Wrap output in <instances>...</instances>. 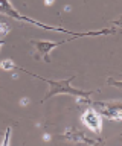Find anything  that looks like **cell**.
Masks as SVG:
<instances>
[{
	"label": "cell",
	"mask_w": 122,
	"mask_h": 146,
	"mask_svg": "<svg viewBox=\"0 0 122 146\" xmlns=\"http://www.w3.org/2000/svg\"><path fill=\"white\" fill-rule=\"evenodd\" d=\"M115 84H116L117 87H121V88H122V82H115Z\"/></svg>",
	"instance_id": "cell-8"
},
{
	"label": "cell",
	"mask_w": 122,
	"mask_h": 146,
	"mask_svg": "<svg viewBox=\"0 0 122 146\" xmlns=\"http://www.w3.org/2000/svg\"><path fill=\"white\" fill-rule=\"evenodd\" d=\"M43 140H44V141H49V140H51V135H49V134H44V135H43Z\"/></svg>",
	"instance_id": "cell-7"
},
{
	"label": "cell",
	"mask_w": 122,
	"mask_h": 146,
	"mask_svg": "<svg viewBox=\"0 0 122 146\" xmlns=\"http://www.w3.org/2000/svg\"><path fill=\"white\" fill-rule=\"evenodd\" d=\"M8 32H9V27L6 25H3V23H0V36H5Z\"/></svg>",
	"instance_id": "cell-4"
},
{
	"label": "cell",
	"mask_w": 122,
	"mask_h": 146,
	"mask_svg": "<svg viewBox=\"0 0 122 146\" xmlns=\"http://www.w3.org/2000/svg\"><path fill=\"white\" fill-rule=\"evenodd\" d=\"M20 104H21V105H28V104H29V99H28V98H23V99L20 100Z\"/></svg>",
	"instance_id": "cell-5"
},
{
	"label": "cell",
	"mask_w": 122,
	"mask_h": 146,
	"mask_svg": "<svg viewBox=\"0 0 122 146\" xmlns=\"http://www.w3.org/2000/svg\"><path fill=\"white\" fill-rule=\"evenodd\" d=\"M44 5H46V6H51V5H53V0H44Z\"/></svg>",
	"instance_id": "cell-6"
},
{
	"label": "cell",
	"mask_w": 122,
	"mask_h": 146,
	"mask_svg": "<svg viewBox=\"0 0 122 146\" xmlns=\"http://www.w3.org/2000/svg\"><path fill=\"white\" fill-rule=\"evenodd\" d=\"M81 120L85 126L89 128V129H92L93 132H101L102 129V120H101V116L95 111V110L89 108L85 110L83 113V117H81Z\"/></svg>",
	"instance_id": "cell-1"
},
{
	"label": "cell",
	"mask_w": 122,
	"mask_h": 146,
	"mask_svg": "<svg viewBox=\"0 0 122 146\" xmlns=\"http://www.w3.org/2000/svg\"><path fill=\"white\" fill-rule=\"evenodd\" d=\"M9 140H11V129L8 128L6 132H5V137H3L2 143H0V146H9Z\"/></svg>",
	"instance_id": "cell-3"
},
{
	"label": "cell",
	"mask_w": 122,
	"mask_h": 146,
	"mask_svg": "<svg viewBox=\"0 0 122 146\" xmlns=\"http://www.w3.org/2000/svg\"><path fill=\"white\" fill-rule=\"evenodd\" d=\"M0 67L3 68V70H12V68L15 67L14 61H11V59H5V61L0 62Z\"/></svg>",
	"instance_id": "cell-2"
}]
</instances>
